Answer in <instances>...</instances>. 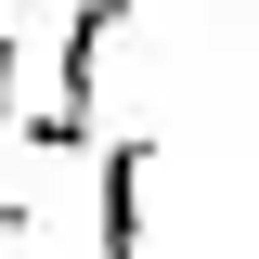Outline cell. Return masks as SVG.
<instances>
[{
  "label": "cell",
  "mask_w": 259,
  "mask_h": 259,
  "mask_svg": "<svg viewBox=\"0 0 259 259\" xmlns=\"http://www.w3.org/2000/svg\"><path fill=\"white\" fill-rule=\"evenodd\" d=\"M143 182H156V143L104 130L91 143V259H143Z\"/></svg>",
  "instance_id": "1"
}]
</instances>
